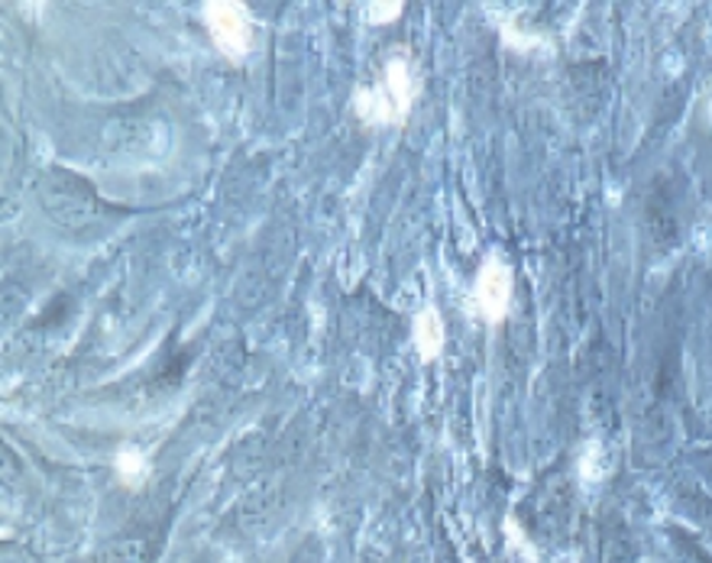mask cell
<instances>
[{"mask_svg":"<svg viewBox=\"0 0 712 563\" xmlns=\"http://www.w3.org/2000/svg\"><path fill=\"white\" fill-rule=\"evenodd\" d=\"M39 205L49 214V220L71 237H91L98 230H107L113 217H120V211H113L85 178L62 169L42 176Z\"/></svg>","mask_w":712,"mask_h":563,"instance_id":"6da1fadb","label":"cell"},{"mask_svg":"<svg viewBox=\"0 0 712 563\" xmlns=\"http://www.w3.org/2000/svg\"><path fill=\"white\" fill-rule=\"evenodd\" d=\"M476 295H479V305H483L486 315H502V312H505V302H508V269L498 266V263H490L486 273H483V279H479Z\"/></svg>","mask_w":712,"mask_h":563,"instance_id":"7a4b0ae2","label":"cell"},{"mask_svg":"<svg viewBox=\"0 0 712 563\" xmlns=\"http://www.w3.org/2000/svg\"><path fill=\"white\" fill-rule=\"evenodd\" d=\"M441 344H444L441 320H437L434 312H427V315H422V320H418V347H422L425 356H434V353L441 350Z\"/></svg>","mask_w":712,"mask_h":563,"instance_id":"3957f363","label":"cell"}]
</instances>
